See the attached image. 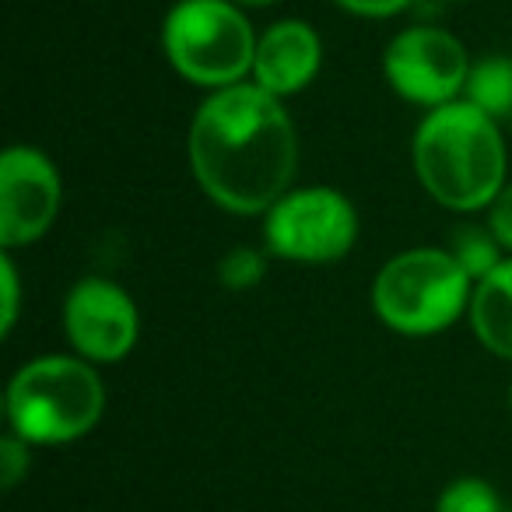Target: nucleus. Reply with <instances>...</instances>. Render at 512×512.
<instances>
[{"label": "nucleus", "instance_id": "f257e3e1", "mask_svg": "<svg viewBox=\"0 0 512 512\" xmlns=\"http://www.w3.org/2000/svg\"><path fill=\"white\" fill-rule=\"evenodd\" d=\"M186 155L197 186L232 214H267L299 169L285 102L253 81L211 92L193 113Z\"/></svg>", "mask_w": 512, "mask_h": 512}, {"label": "nucleus", "instance_id": "f03ea898", "mask_svg": "<svg viewBox=\"0 0 512 512\" xmlns=\"http://www.w3.org/2000/svg\"><path fill=\"white\" fill-rule=\"evenodd\" d=\"M411 158L425 193L449 211H481L505 190L502 123L463 99L432 109L418 123Z\"/></svg>", "mask_w": 512, "mask_h": 512}, {"label": "nucleus", "instance_id": "7ed1b4c3", "mask_svg": "<svg viewBox=\"0 0 512 512\" xmlns=\"http://www.w3.org/2000/svg\"><path fill=\"white\" fill-rule=\"evenodd\" d=\"M106 411V383L81 355H43L8 383V425L32 446L88 435Z\"/></svg>", "mask_w": 512, "mask_h": 512}, {"label": "nucleus", "instance_id": "20e7f679", "mask_svg": "<svg viewBox=\"0 0 512 512\" xmlns=\"http://www.w3.org/2000/svg\"><path fill=\"white\" fill-rule=\"evenodd\" d=\"M474 299V278L446 246H414L379 267L372 306L390 330L428 337L453 327Z\"/></svg>", "mask_w": 512, "mask_h": 512}, {"label": "nucleus", "instance_id": "39448f33", "mask_svg": "<svg viewBox=\"0 0 512 512\" xmlns=\"http://www.w3.org/2000/svg\"><path fill=\"white\" fill-rule=\"evenodd\" d=\"M256 32L232 0H179L165 15L162 50L179 78L197 88H232L253 74Z\"/></svg>", "mask_w": 512, "mask_h": 512}, {"label": "nucleus", "instance_id": "423d86ee", "mask_svg": "<svg viewBox=\"0 0 512 512\" xmlns=\"http://www.w3.org/2000/svg\"><path fill=\"white\" fill-rule=\"evenodd\" d=\"M358 242V211L334 186L288 190L264 214V249L288 264H334Z\"/></svg>", "mask_w": 512, "mask_h": 512}, {"label": "nucleus", "instance_id": "0eeeda50", "mask_svg": "<svg viewBox=\"0 0 512 512\" xmlns=\"http://www.w3.org/2000/svg\"><path fill=\"white\" fill-rule=\"evenodd\" d=\"M470 67L474 64L460 39L435 25L404 29L383 53V74L393 92L428 113L463 99Z\"/></svg>", "mask_w": 512, "mask_h": 512}, {"label": "nucleus", "instance_id": "6e6552de", "mask_svg": "<svg viewBox=\"0 0 512 512\" xmlns=\"http://www.w3.org/2000/svg\"><path fill=\"white\" fill-rule=\"evenodd\" d=\"M64 200L60 172L43 151L15 148L0 158V246H32L53 228Z\"/></svg>", "mask_w": 512, "mask_h": 512}, {"label": "nucleus", "instance_id": "1a4fd4ad", "mask_svg": "<svg viewBox=\"0 0 512 512\" xmlns=\"http://www.w3.org/2000/svg\"><path fill=\"white\" fill-rule=\"evenodd\" d=\"M64 330L74 355L88 358L92 365H113L134 351L141 316L120 285L106 278H85L64 302Z\"/></svg>", "mask_w": 512, "mask_h": 512}, {"label": "nucleus", "instance_id": "9d476101", "mask_svg": "<svg viewBox=\"0 0 512 512\" xmlns=\"http://www.w3.org/2000/svg\"><path fill=\"white\" fill-rule=\"evenodd\" d=\"M320 64L323 46L313 25L299 22V18H285V22H274L267 32H260L249 78H253V85L285 102L288 95H299L302 88L313 85Z\"/></svg>", "mask_w": 512, "mask_h": 512}, {"label": "nucleus", "instance_id": "9b49d317", "mask_svg": "<svg viewBox=\"0 0 512 512\" xmlns=\"http://www.w3.org/2000/svg\"><path fill=\"white\" fill-rule=\"evenodd\" d=\"M467 316L477 341L491 355L512 362V256L502 260L488 278L477 281Z\"/></svg>", "mask_w": 512, "mask_h": 512}, {"label": "nucleus", "instance_id": "f8f14e48", "mask_svg": "<svg viewBox=\"0 0 512 512\" xmlns=\"http://www.w3.org/2000/svg\"><path fill=\"white\" fill-rule=\"evenodd\" d=\"M463 102L477 106L491 120H512V57H484L470 67Z\"/></svg>", "mask_w": 512, "mask_h": 512}, {"label": "nucleus", "instance_id": "ddd939ff", "mask_svg": "<svg viewBox=\"0 0 512 512\" xmlns=\"http://www.w3.org/2000/svg\"><path fill=\"white\" fill-rule=\"evenodd\" d=\"M446 249L456 256V260H460V267L470 274V278H474V285L481 278H488V274L505 260L502 242L495 239V232H491V228H477V225H460V228H456Z\"/></svg>", "mask_w": 512, "mask_h": 512}, {"label": "nucleus", "instance_id": "4468645a", "mask_svg": "<svg viewBox=\"0 0 512 512\" xmlns=\"http://www.w3.org/2000/svg\"><path fill=\"white\" fill-rule=\"evenodd\" d=\"M435 512H505L498 491L481 477H460L449 488H442Z\"/></svg>", "mask_w": 512, "mask_h": 512}, {"label": "nucleus", "instance_id": "2eb2a0df", "mask_svg": "<svg viewBox=\"0 0 512 512\" xmlns=\"http://www.w3.org/2000/svg\"><path fill=\"white\" fill-rule=\"evenodd\" d=\"M267 249H253V246H235L232 253L221 256L218 264V281L228 292H249L264 281L267 274Z\"/></svg>", "mask_w": 512, "mask_h": 512}, {"label": "nucleus", "instance_id": "dca6fc26", "mask_svg": "<svg viewBox=\"0 0 512 512\" xmlns=\"http://www.w3.org/2000/svg\"><path fill=\"white\" fill-rule=\"evenodd\" d=\"M29 449H32V442H25L22 435H15V432L0 439V481H4L8 491L29 474Z\"/></svg>", "mask_w": 512, "mask_h": 512}, {"label": "nucleus", "instance_id": "f3484780", "mask_svg": "<svg viewBox=\"0 0 512 512\" xmlns=\"http://www.w3.org/2000/svg\"><path fill=\"white\" fill-rule=\"evenodd\" d=\"M0 288H4V313H0V334L8 337L11 330H15V320H18V295H22V288H18L15 260H11V256H4V260H0Z\"/></svg>", "mask_w": 512, "mask_h": 512}, {"label": "nucleus", "instance_id": "a211bd4d", "mask_svg": "<svg viewBox=\"0 0 512 512\" xmlns=\"http://www.w3.org/2000/svg\"><path fill=\"white\" fill-rule=\"evenodd\" d=\"M488 228L495 232V239L502 242L505 253H512V183H505V190L495 197V204L488 207Z\"/></svg>", "mask_w": 512, "mask_h": 512}, {"label": "nucleus", "instance_id": "6ab92c4d", "mask_svg": "<svg viewBox=\"0 0 512 512\" xmlns=\"http://www.w3.org/2000/svg\"><path fill=\"white\" fill-rule=\"evenodd\" d=\"M334 4L358 18H393L411 8L414 0H334Z\"/></svg>", "mask_w": 512, "mask_h": 512}, {"label": "nucleus", "instance_id": "aec40b11", "mask_svg": "<svg viewBox=\"0 0 512 512\" xmlns=\"http://www.w3.org/2000/svg\"><path fill=\"white\" fill-rule=\"evenodd\" d=\"M232 4H239V8H267V4H274V0H232Z\"/></svg>", "mask_w": 512, "mask_h": 512}, {"label": "nucleus", "instance_id": "412c9836", "mask_svg": "<svg viewBox=\"0 0 512 512\" xmlns=\"http://www.w3.org/2000/svg\"><path fill=\"white\" fill-rule=\"evenodd\" d=\"M509 404H512V390H509Z\"/></svg>", "mask_w": 512, "mask_h": 512}]
</instances>
